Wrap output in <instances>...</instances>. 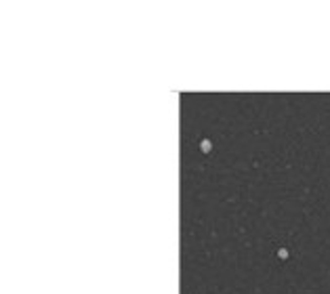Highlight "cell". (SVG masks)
<instances>
[{
	"mask_svg": "<svg viewBox=\"0 0 330 294\" xmlns=\"http://www.w3.org/2000/svg\"><path fill=\"white\" fill-rule=\"evenodd\" d=\"M200 151H202L204 155H208L212 151V141L210 139H202L200 141Z\"/></svg>",
	"mask_w": 330,
	"mask_h": 294,
	"instance_id": "6da1fadb",
	"label": "cell"
},
{
	"mask_svg": "<svg viewBox=\"0 0 330 294\" xmlns=\"http://www.w3.org/2000/svg\"><path fill=\"white\" fill-rule=\"evenodd\" d=\"M278 254H280V259H282V260H284V259H288V256H286L288 252H286V250H280V252H278Z\"/></svg>",
	"mask_w": 330,
	"mask_h": 294,
	"instance_id": "7a4b0ae2",
	"label": "cell"
}]
</instances>
